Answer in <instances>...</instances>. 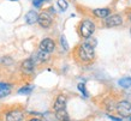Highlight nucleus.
Instances as JSON below:
<instances>
[{"instance_id": "nucleus-1", "label": "nucleus", "mask_w": 131, "mask_h": 121, "mask_svg": "<svg viewBox=\"0 0 131 121\" xmlns=\"http://www.w3.org/2000/svg\"><path fill=\"white\" fill-rule=\"evenodd\" d=\"M78 55H80L81 60L83 61H90L94 59V47L89 46L88 43L84 42L78 49Z\"/></svg>"}, {"instance_id": "nucleus-2", "label": "nucleus", "mask_w": 131, "mask_h": 121, "mask_svg": "<svg viewBox=\"0 0 131 121\" xmlns=\"http://www.w3.org/2000/svg\"><path fill=\"white\" fill-rule=\"evenodd\" d=\"M95 30V25L91 20H84L82 22L81 24V28H80V32H81V36L84 37V39H88L93 35V32Z\"/></svg>"}, {"instance_id": "nucleus-3", "label": "nucleus", "mask_w": 131, "mask_h": 121, "mask_svg": "<svg viewBox=\"0 0 131 121\" xmlns=\"http://www.w3.org/2000/svg\"><path fill=\"white\" fill-rule=\"evenodd\" d=\"M117 112L124 117L131 115V103L127 101H122L117 104Z\"/></svg>"}, {"instance_id": "nucleus-4", "label": "nucleus", "mask_w": 131, "mask_h": 121, "mask_svg": "<svg viewBox=\"0 0 131 121\" xmlns=\"http://www.w3.org/2000/svg\"><path fill=\"white\" fill-rule=\"evenodd\" d=\"M54 48H56V44L53 42V40H51V39H45L40 43V51L52 53V52L54 51Z\"/></svg>"}, {"instance_id": "nucleus-5", "label": "nucleus", "mask_w": 131, "mask_h": 121, "mask_svg": "<svg viewBox=\"0 0 131 121\" xmlns=\"http://www.w3.org/2000/svg\"><path fill=\"white\" fill-rule=\"evenodd\" d=\"M37 22L42 28H49L52 24V18L47 12H42L37 18Z\"/></svg>"}, {"instance_id": "nucleus-6", "label": "nucleus", "mask_w": 131, "mask_h": 121, "mask_svg": "<svg viewBox=\"0 0 131 121\" xmlns=\"http://www.w3.org/2000/svg\"><path fill=\"white\" fill-rule=\"evenodd\" d=\"M123 23V19H122V17L118 16V15H113V16L108 17L107 20H106V25L108 28H112V27H118L120 24Z\"/></svg>"}, {"instance_id": "nucleus-7", "label": "nucleus", "mask_w": 131, "mask_h": 121, "mask_svg": "<svg viewBox=\"0 0 131 121\" xmlns=\"http://www.w3.org/2000/svg\"><path fill=\"white\" fill-rule=\"evenodd\" d=\"M23 120V113L20 110H11L6 115V121H22Z\"/></svg>"}, {"instance_id": "nucleus-8", "label": "nucleus", "mask_w": 131, "mask_h": 121, "mask_svg": "<svg viewBox=\"0 0 131 121\" xmlns=\"http://www.w3.org/2000/svg\"><path fill=\"white\" fill-rule=\"evenodd\" d=\"M22 71H23L25 74L32 73V71H34V61H32L31 59L24 60L23 64H22Z\"/></svg>"}, {"instance_id": "nucleus-9", "label": "nucleus", "mask_w": 131, "mask_h": 121, "mask_svg": "<svg viewBox=\"0 0 131 121\" xmlns=\"http://www.w3.org/2000/svg\"><path fill=\"white\" fill-rule=\"evenodd\" d=\"M65 107H66V97L64 95H59L54 102V110L57 112L60 109H65Z\"/></svg>"}, {"instance_id": "nucleus-10", "label": "nucleus", "mask_w": 131, "mask_h": 121, "mask_svg": "<svg viewBox=\"0 0 131 121\" xmlns=\"http://www.w3.org/2000/svg\"><path fill=\"white\" fill-rule=\"evenodd\" d=\"M93 13H94L97 18H106V17L110 16L111 11H110L108 8H96V10H94Z\"/></svg>"}, {"instance_id": "nucleus-11", "label": "nucleus", "mask_w": 131, "mask_h": 121, "mask_svg": "<svg viewBox=\"0 0 131 121\" xmlns=\"http://www.w3.org/2000/svg\"><path fill=\"white\" fill-rule=\"evenodd\" d=\"M56 117L59 121H70V116H69L68 112L65 109H60L56 112Z\"/></svg>"}, {"instance_id": "nucleus-12", "label": "nucleus", "mask_w": 131, "mask_h": 121, "mask_svg": "<svg viewBox=\"0 0 131 121\" xmlns=\"http://www.w3.org/2000/svg\"><path fill=\"white\" fill-rule=\"evenodd\" d=\"M37 18H39V15L36 13L35 11H29L25 16V20L28 24H34L37 22Z\"/></svg>"}, {"instance_id": "nucleus-13", "label": "nucleus", "mask_w": 131, "mask_h": 121, "mask_svg": "<svg viewBox=\"0 0 131 121\" xmlns=\"http://www.w3.org/2000/svg\"><path fill=\"white\" fill-rule=\"evenodd\" d=\"M11 90V85L6 84V83H0V97H4L6 95L10 94Z\"/></svg>"}, {"instance_id": "nucleus-14", "label": "nucleus", "mask_w": 131, "mask_h": 121, "mask_svg": "<svg viewBox=\"0 0 131 121\" xmlns=\"http://www.w3.org/2000/svg\"><path fill=\"white\" fill-rule=\"evenodd\" d=\"M37 58L40 60L41 63H45V61H47L48 59H49V53L47 52H43V51H40L37 53Z\"/></svg>"}, {"instance_id": "nucleus-15", "label": "nucleus", "mask_w": 131, "mask_h": 121, "mask_svg": "<svg viewBox=\"0 0 131 121\" xmlns=\"http://www.w3.org/2000/svg\"><path fill=\"white\" fill-rule=\"evenodd\" d=\"M119 85L123 88H130L131 86V78L130 77H125L119 80Z\"/></svg>"}, {"instance_id": "nucleus-16", "label": "nucleus", "mask_w": 131, "mask_h": 121, "mask_svg": "<svg viewBox=\"0 0 131 121\" xmlns=\"http://www.w3.org/2000/svg\"><path fill=\"white\" fill-rule=\"evenodd\" d=\"M31 86H25V88H22V89H19V91H18V94L20 95H27V94H30L31 92Z\"/></svg>"}, {"instance_id": "nucleus-17", "label": "nucleus", "mask_w": 131, "mask_h": 121, "mask_svg": "<svg viewBox=\"0 0 131 121\" xmlns=\"http://www.w3.org/2000/svg\"><path fill=\"white\" fill-rule=\"evenodd\" d=\"M58 6L60 7L61 11H65V10L68 8V3H66V0H58Z\"/></svg>"}, {"instance_id": "nucleus-18", "label": "nucleus", "mask_w": 131, "mask_h": 121, "mask_svg": "<svg viewBox=\"0 0 131 121\" xmlns=\"http://www.w3.org/2000/svg\"><path fill=\"white\" fill-rule=\"evenodd\" d=\"M60 41H61V46L64 47V49H65V51H68L69 46H68V43H66V39H65V36H61V37H60Z\"/></svg>"}, {"instance_id": "nucleus-19", "label": "nucleus", "mask_w": 131, "mask_h": 121, "mask_svg": "<svg viewBox=\"0 0 131 121\" xmlns=\"http://www.w3.org/2000/svg\"><path fill=\"white\" fill-rule=\"evenodd\" d=\"M1 63L5 64V65H11V64H12V59L8 58V56H6V58L1 59Z\"/></svg>"}, {"instance_id": "nucleus-20", "label": "nucleus", "mask_w": 131, "mask_h": 121, "mask_svg": "<svg viewBox=\"0 0 131 121\" xmlns=\"http://www.w3.org/2000/svg\"><path fill=\"white\" fill-rule=\"evenodd\" d=\"M78 89H80V91L84 95V96H88V92L85 91V86H84V84H78Z\"/></svg>"}, {"instance_id": "nucleus-21", "label": "nucleus", "mask_w": 131, "mask_h": 121, "mask_svg": "<svg viewBox=\"0 0 131 121\" xmlns=\"http://www.w3.org/2000/svg\"><path fill=\"white\" fill-rule=\"evenodd\" d=\"M43 1H46V0H32V4L35 5L36 7H40L41 4H42Z\"/></svg>"}, {"instance_id": "nucleus-22", "label": "nucleus", "mask_w": 131, "mask_h": 121, "mask_svg": "<svg viewBox=\"0 0 131 121\" xmlns=\"http://www.w3.org/2000/svg\"><path fill=\"white\" fill-rule=\"evenodd\" d=\"M108 117L110 119H112L113 121H122V119H117V117H114V116H111V115H108Z\"/></svg>"}, {"instance_id": "nucleus-23", "label": "nucleus", "mask_w": 131, "mask_h": 121, "mask_svg": "<svg viewBox=\"0 0 131 121\" xmlns=\"http://www.w3.org/2000/svg\"><path fill=\"white\" fill-rule=\"evenodd\" d=\"M30 121H41V120H40V119H31Z\"/></svg>"}, {"instance_id": "nucleus-24", "label": "nucleus", "mask_w": 131, "mask_h": 121, "mask_svg": "<svg viewBox=\"0 0 131 121\" xmlns=\"http://www.w3.org/2000/svg\"><path fill=\"white\" fill-rule=\"evenodd\" d=\"M11 1H16V0H11Z\"/></svg>"}, {"instance_id": "nucleus-25", "label": "nucleus", "mask_w": 131, "mask_h": 121, "mask_svg": "<svg viewBox=\"0 0 131 121\" xmlns=\"http://www.w3.org/2000/svg\"><path fill=\"white\" fill-rule=\"evenodd\" d=\"M130 121H131V117H130Z\"/></svg>"}, {"instance_id": "nucleus-26", "label": "nucleus", "mask_w": 131, "mask_h": 121, "mask_svg": "<svg viewBox=\"0 0 131 121\" xmlns=\"http://www.w3.org/2000/svg\"><path fill=\"white\" fill-rule=\"evenodd\" d=\"M130 32H131V30H130Z\"/></svg>"}]
</instances>
